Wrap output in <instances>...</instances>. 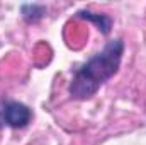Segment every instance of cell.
<instances>
[{"label":"cell","instance_id":"6da1fadb","mask_svg":"<svg viewBox=\"0 0 146 145\" xmlns=\"http://www.w3.org/2000/svg\"><path fill=\"white\" fill-rule=\"evenodd\" d=\"M124 51V43L121 39L110 41L109 44L90 58L82 68H78L70 84V94L75 99H88L92 97L99 87L107 82L121 65Z\"/></svg>","mask_w":146,"mask_h":145},{"label":"cell","instance_id":"7a4b0ae2","mask_svg":"<svg viewBox=\"0 0 146 145\" xmlns=\"http://www.w3.org/2000/svg\"><path fill=\"white\" fill-rule=\"evenodd\" d=\"M3 121L12 128H22L31 121V109L22 103H9L3 108Z\"/></svg>","mask_w":146,"mask_h":145},{"label":"cell","instance_id":"3957f363","mask_svg":"<svg viewBox=\"0 0 146 145\" xmlns=\"http://www.w3.org/2000/svg\"><path fill=\"white\" fill-rule=\"evenodd\" d=\"M80 17L88 19V21H94L99 26V29H102L104 34H107L110 31V19L106 17V15H95V14H90V12H80Z\"/></svg>","mask_w":146,"mask_h":145}]
</instances>
